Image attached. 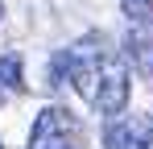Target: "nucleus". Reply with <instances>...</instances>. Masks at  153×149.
Listing matches in <instances>:
<instances>
[{
	"instance_id": "6",
	"label": "nucleus",
	"mask_w": 153,
	"mask_h": 149,
	"mask_svg": "<svg viewBox=\"0 0 153 149\" xmlns=\"http://www.w3.org/2000/svg\"><path fill=\"white\" fill-rule=\"evenodd\" d=\"M0 79H4L8 91H21V87H25V83H21V62H17V54L0 58Z\"/></svg>"
},
{
	"instance_id": "7",
	"label": "nucleus",
	"mask_w": 153,
	"mask_h": 149,
	"mask_svg": "<svg viewBox=\"0 0 153 149\" xmlns=\"http://www.w3.org/2000/svg\"><path fill=\"white\" fill-rule=\"evenodd\" d=\"M0 149H4V145H0Z\"/></svg>"
},
{
	"instance_id": "4",
	"label": "nucleus",
	"mask_w": 153,
	"mask_h": 149,
	"mask_svg": "<svg viewBox=\"0 0 153 149\" xmlns=\"http://www.w3.org/2000/svg\"><path fill=\"white\" fill-rule=\"evenodd\" d=\"M124 62L137 74H145V79L153 74V37L145 33V29H128V37H124Z\"/></svg>"
},
{
	"instance_id": "2",
	"label": "nucleus",
	"mask_w": 153,
	"mask_h": 149,
	"mask_svg": "<svg viewBox=\"0 0 153 149\" xmlns=\"http://www.w3.org/2000/svg\"><path fill=\"white\" fill-rule=\"evenodd\" d=\"M29 149H83V124L71 108H46L33 133H29Z\"/></svg>"
},
{
	"instance_id": "5",
	"label": "nucleus",
	"mask_w": 153,
	"mask_h": 149,
	"mask_svg": "<svg viewBox=\"0 0 153 149\" xmlns=\"http://www.w3.org/2000/svg\"><path fill=\"white\" fill-rule=\"evenodd\" d=\"M120 8H124V17L137 29L141 25H153V0H120Z\"/></svg>"
},
{
	"instance_id": "1",
	"label": "nucleus",
	"mask_w": 153,
	"mask_h": 149,
	"mask_svg": "<svg viewBox=\"0 0 153 149\" xmlns=\"http://www.w3.org/2000/svg\"><path fill=\"white\" fill-rule=\"evenodd\" d=\"M66 62V74L75 83V91L95 112L103 116H120L128 104V66H124V54L112 50V42L103 33H87L79 37L75 46L62 54Z\"/></svg>"
},
{
	"instance_id": "3",
	"label": "nucleus",
	"mask_w": 153,
	"mask_h": 149,
	"mask_svg": "<svg viewBox=\"0 0 153 149\" xmlns=\"http://www.w3.org/2000/svg\"><path fill=\"white\" fill-rule=\"evenodd\" d=\"M108 149H153V116H116L103 128Z\"/></svg>"
}]
</instances>
